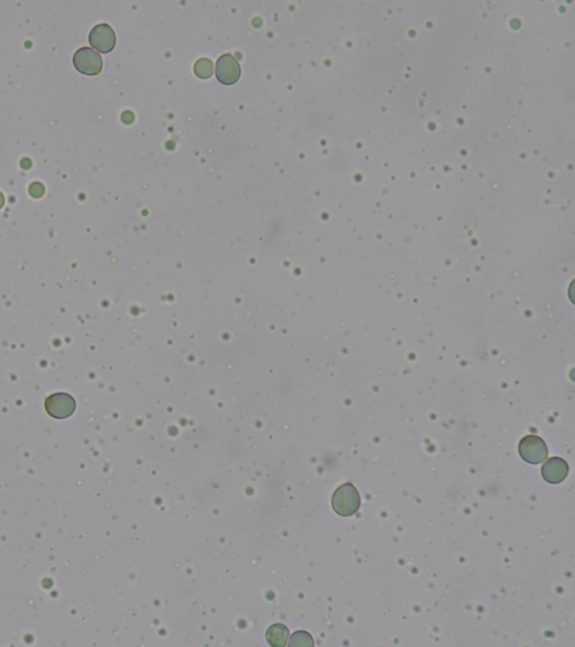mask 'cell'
I'll return each instance as SVG.
<instances>
[{
  "instance_id": "obj_1",
  "label": "cell",
  "mask_w": 575,
  "mask_h": 647,
  "mask_svg": "<svg viewBox=\"0 0 575 647\" xmlns=\"http://www.w3.org/2000/svg\"><path fill=\"white\" fill-rule=\"evenodd\" d=\"M332 507L337 515L343 517L355 515L361 507L359 491L352 483L340 485L333 494Z\"/></svg>"
},
{
  "instance_id": "obj_2",
  "label": "cell",
  "mask_w": 575,
  "mask_h": 647,
  "mask_svg": "<svg viewBox=\"0 0 575 647\" xmlns=\"http://www.w3.org/2000/svg\"><path fill=\"white\" fill-rule=\"evenodd\" d=\"M519 454L527 463H543L548 456L547 445L540 437L528 435L519 443Z\"/></svg>"
},
{
  "instance_id": "obj_3",
  "label": "cell",
  "mask_w": 575,
  "mask_h": 647,
  "mask_svg": "<svg viewBox=\"0 0 575 647\" xmlns=\"http://www.w3.org/2000/svg\"><path fill=\"white\" fill-rule=\"evenodd\" d=\"M73 64L80 73L97 76L102 70V59L91 47H81L73 55Z\"/></svg>"
},
{
  "instance_id": "obj_4",
  "label": "cell",
  "mask_w": 575,
  "mask_h": 647,
  "mask_svg": "<svg viewBox=\"0 0 575 647\" xmlns=\"http://www.w3.org/2000/svg\"><path fill=\"white\" fill-rule=\"evenodd\" d=\"M45 410L49 416L57 420H64L76 412V400L68 393H54L49 396L45 403Z\"/></svg>"
},
{
  "instance_id": "obj_5",
  "label": "cell",
  "mask_w": 575,
  "mask_h": 647,
  "mask_svg": "<svg viewBox=\"0 0 575 647\" xmlns=\"http://www.w3.org/2000/svg\"><path fill=\"white\" fill-rule=\"evenodd\" d=\"M216 77L223 85H230L239 81L241 77V66L233 55L230 53L220 55L216 64Z\"/></svg>"
},
{
  "instance_id": "obj_6",
  "label": "cell",
  "mask_w": 575,
  "mask_h": 647,
  "mask_svg": "<svg viewBox=\"0 0 575 647\" xmlns=\"http://www.w3.org/2000/svg\"><path fill=\"white\" fill-rule=\"evenodd\" d=\"M91 47L102 53H109L116 45L115 32L108 24H98L90 30Z\"/></svg>"
},
{
  "instance_id": "obj_7",
  "label": "cell",
  "mask_w": 575,
  "mask_h": 647,
  "mask_svg": "<svg viewBox=\"0 0 575 647\" xmlns=\"http://www.w3.org/2000/svg\"><path fill=\"white\" fill-rule=\"evenodd\" d=\"M569 473V464L561 458H548V461L542 468V475L545 481L552 485H557L567 479Z\"/></svg>"
},
{
  "instance_id": "obj_8",
  "label": "cell",
  "mask_w": 575,
  "mask_h": 647,
  "mask_svg": "<svg viewBox=\"0 0 575 647\" xmlns=\"http://www.w3.org/2000/svg\"><path fill=\"white\" fill-rule=\"evenodd\" d=\"M290 637V631L283 624H274L266 631V641L271 646L285 647Z\"/></svg>"
},
{
  "instance_id": "obj_9",
  "label": "cell",
  "mask_w": 575,
  "mask_h": 647,
  "mask_svg": "<svg viewBox=\"0 0 575 647\" xmlns=\"http://www.w3.org/2000/svg\"><path fill=\"white\" fill-rule=\"evenodd\" d=\"M194 71L200 79H208L214 73V64L209 59H199L194 66Z\"/></svg>"
},
{
  "instance_id": "obj_10",
  "label": "cell",
  "mask_w": 575,
  "mask_h": 647,
  "mask_svg": "<svg viewBox=\"0 0 575 647\" xmlns=\"http://www.w3.org/2000/svg\"><path fill=\"white\" fill-rule=\"evenodd\" d=\"M290 647H312L314 646L312 635L307 631H299L293 634L289 643Z\"/></svg>"
},
{
  "instance_id": "obj_11",
  "label": "cell",
  "mask_w": 575,
  "mask_h": 647,
  "mask_svg": "<svg viewBox=\"0 0 575 647\" xmlns=\"http://www.w3.org/2000/svg\"><path fill=\"white\" fill-rule=\"evenodd\" d=\"M45 186L40 184V182H34V184H30V194L33 196L34 198L42 197V196L45 195Z\"/></svg>"
},
{
  "instance_id": "obj_12",
  "label": "cell",
  "mask_w": 575,
  "mask_h": 647,
  "mask_svg": "<svg viewBox=\"0 0 575 647\" xmlns=\"http://www.w3.org/2000/svg\"><path fill=\"white\" fill-rule=\"evenodd\" d=\"M4 203H5V198H4L3 194L0 192V209L3 208Z\"/></svg>"
}]
</instances>
